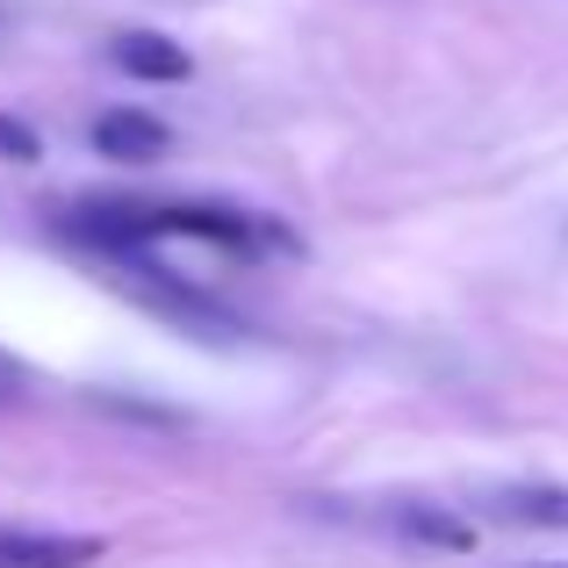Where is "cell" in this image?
Returning <instances> with one entry per match:
<instances>
[{
  "label": "cell",
  "instance_id": "5",
  "mask_svg": "<svg viewBox=\"0 0 568 568\" xmlns=\"http://www.w3.org/2000/svg\"><path fill=\"white\" fill-rule=\"evenodd\" d=\"M489 511L504 526H540V532H568V489H504Z\"/></svg>",
  "mask_w": 568,
  "mask_h": 568
},
{
  "label": "cell",
  "instance_id": "1",
  "mask_svg": "<svg viewBox=\"0 0 568 568\" xmlns=\"http://www.w3.org/2000/svg\"><path fill=\"white\" fill-rule=\"evenodd\" d=\"M109 555L101 532H29V526H0V568H87Z\"/></svg>",
  "mask_w": 568,
  "mask_h": 568
},
{
  "label": "cell",
  "instance_id": "6",
  "mask_svg": "<svg viewBox=\"0 0 568 568\" xmlns=\"http://www.w3.org/2000/svg\"><path fill=\"white\" fill-rule=\"evenodd\" d=\"M0 159H8V166H37L43 159V138L22 123V115H8V109H0Z\"/></svg>",
  "mask_w": 568,
  "mask_h": 568
},
{
  "label": "cell",
  "instance_id": "3",
  "mask_svg": "<svg viewBox=\"0 0 568 568\" xmlns=\"http://www.w3.org/2000/svg\"><path fill=\"white\" fill-rule=\"evenodd\" d=\"M109 58L130 72V80H152V87H173V80H187V72H194V58L173 37H159V29H123Z\"/></svg>",
  "mask_w": 568,
  "mask_h": 568
},
{
  "label": "cell",
  "instance_id": "7",
  "mask_svg": "<svg viewBox=\"0 0 568 568\" xmlns=\"http://www.w3.org/2000/svg\"><path fill=\"white\" fill-rule=\"evenodd\" d=\"M555 568H568V561H555Z\"/></svg>",
  "mask_w": 568,
  "mask_h": 568
},
{
  "label": "cell",
  "instance_id": "2",
  "mask_svg": "<svg viewBox=\"0 0 568 568\" xmlns=\"http://www.w3.org/2000/svg\"><path fill=\"white\" fill-rule=\"evenodd\" d=\"M94 152L115 159V166H159V159L173 152V130L144 109H109L94 123Z\"/></svg>",
  "mask_w": 568,
  "mask_h": 568
},
{
  "label": "cell",
  "instance_id": "4",
  "mask_svg": "<svg viewBox=\"0 0 568 568\" xmlns=\"http://www.w3.org/2000/svg\"><path fill=\"white\" fill-rule=\"evenodd\" d=\"M388 532H403L417 547H439V555H468L475 547V526L460 511H446V504H388Z\"/></svg>",
  "mask_w": 568,
  "mask_h": 568
}]
</instances>
